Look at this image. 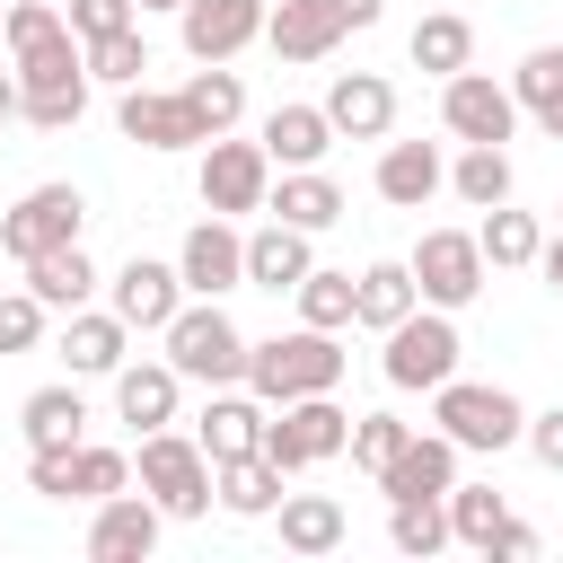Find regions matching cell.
Listing matches in <instances>:
<instances>
[{
    "mask_svg": "<svg viewBox=\"0 0 563 563\" xmlns=\"http://www.w3.org/2000/svg\"><path fill=\"white\" fill-rule=\"evenodd\" d=\"M457 325H449V308H413L405 325H387V352H378V369H387V387H440V378H457Z\"/></svg>",
    "mask_w": 563,
    "mask_h": 563,
    "instance_id": "obj_9",
    "label": "cell"
},
{
    "mask_svg": "<svg viewBox=\"0 0 563 563\" xmlns=\"http://www.w3.org/2000/svg\"><path fill=\"white\" fill-rule=\"evenodd\" d=\"M484 554H493V563H537V554H545V537H537L528 519H501V537H493Z\"/></svg>",
    "mask_w": 563,
    "mask_h": 563,
    "instance_id": "obj_45",
    "label": "cell"
},
{
    "mask_svg": "<svg viewBox=\"0 0 563 563\" xmlns=\"http://www.w3.org/2000/svg\"><path fill=\"white\" fill-rule=\"evenodd\" d=\"M528 449H537V466H554V475H563V405L528 413Z\"/></svg>",
    "mask_w": 563,
    "mask_h": 563,
    "instance_id": "obj_46",
    "label": "cell"
},
{
    "mask_svg": "<svg viewBox=\"0 0 563 563\" xmlns=\"http://www.w3.org/2000/svg\"><path fill=\"white\" fill-rule=\"evenodd\" d=\"M440 185H449V158H440L431 141H387V150H378V202L422 211Z\"/></svg>",
    "mask_w": 563,
    "mask_h": 563,
    "instance_id": "obj_24",
    "label": "cell"
},
{
    "mask_svg": "<svg viewBox=\"0 0 563 563\" xmlns=\"http://www.w3.org/2000/svg\"><path fill=\"white\" fill-rule=\"evenodd\" d=\"M334 9H343V26H378L387 18V0H334Z\"/></svg>",
    "mask_w": 563,
    "mask_h": 563,
    "instance_id": "obj_47",
    "label": "cell"
},
{
    "mask_svg": "<svg viewBox=\"0 0 563 563\" xmlns=\"http://www.w3.org/2000/svg\"><path fill=\"white\" fill-rule=\"evenodd\" d=\"M405 53H413V70H431V79H457V70L475 62V26H466L457 9H431V18L405 35Z\"/></svg>",
    "mask_w": 563,
    "mask_h": 563,
    "instance_id": "obj_33",
    "label": "cell"
},
{
    "mask_svg": "<svg viewBox=\"0 0 563 563\" xmlns=\"http://www.w3.org/2000/svg\"><path fill=\"white\" fill-rule=\"evenodd\" d=\"M176 396H185V378H176V361L158 352V361H123L114 369V413L132 422V431H167L176 422Z\"/></svg>",
    "mask_w": 563,
    "mask_h": 563,
    "instance_id": "obj_21",
    "label": "cell"
},
{
    "mask_svg": "<svg viewBox=\"0 0 563 563\" xmlns=\"http://www.w3.org/2000/svg\"><path fill=\"white\" fill-rule=\"evenodd\" d=\"M255 141L273 150V167H317V158H325L343 132H334V114H325V106H273Z\"/></svg>",
    "mask_w": 563,
    "mask_h": 563,
    "instance_id": "obj_26",
    "label": "cell"
},
{
    "mask_svg": "<svg viewBox=\"0 0 563 563\" xmlns=\"http://www.w3.org/2000/svg\"><path fill=\"white\" fill-rule=\"evenodd\" d=\"M114 123H123V141H141V150H202V123H194L185 88H150V79L123 88Z\"/></svg>",
    "mask_w": 563,
    "mask_h": 563,
    "instance_id": "obj_18",
    "label": "cell"
},
{
    "mask_svg": "<svg viewBox=\"0 0 563 563\" xmlns=\"http://www.w3.org/2000/svg\"><path fill=\"white\" fill-rule=\"evenodd\" d=\"M510 97H519V114H528L545 141H563V44H537V53H519V70H510Z\"/></svg>",
    "mask_w": 563,
    "mask_h": 563,
    "instance_id": "obj_29",
    "label": "cell"
},
{
    "mask_svg": "<svg viewBox=\"0 0 563 563\" xmlns=\"http://www.w3.org/2000/svg\"><path fill=\"white\" fill-rule=\"evenodd\" d=\"M413 308H422V290H413V264H361V290H352V325L387 334V325H405Z\"/></svg>",
    "mask_w": 563,
    "mask_h": 563,
    "instance_id": "obj_30",
    "label": "cell"
},
{
    "mask_svg": "<svg viewBox=\"0 0 563 563\" xmlns=\"http://www.w3.org/2000/svg\"><path fill=\"white\" fill-rule=\"evenodd\" d=\"M158 343H167V361H176V378H194V387H246V334H238V317L220 308V299H185L167 325H158Z\"/></svg>",
    "mask_w": 563,
    "mask_h": 563,
    "instance_id": "obj_3",
    "label": "cell"
},
{
    "mask_svg": "<svg viewBox=\"0 0 563 563\" xmlns=\"http://www.w3.org/2000/svg\"><path fill=\"white\" fill-rule=\"evenodd\" d=\"M449 194H457L466 211L510 202V150H501V141H466V150H457V167H449Z\"/></svg>",
    "mask_w": 563,
    "mask_h": 563,
    "instance_id": "obj_35",
    "label": "cell"
},
{
    "mask_svg": "<svg viewBox=\"0 0 563 563\" xmlns=\"http://www.w3.org/2000/svg\"><path fill=\"white\" fill-rule=\"evenodd\" d=\"M475 246H484V264H493V273H519V264H537L545 229H537V211L493 202V211H484V229H475Z\"/></svg>",
    "mask_w": 563,
    "mask_h": 563,
    "instance_id": "obj_36",
    "label": "cell"
},
{
    "mask_svg": "<svg viewBox=\"0 0 563 563\" xmlns=\"http://www.w3.org/2000/svg\"><path fill=\"white\" fill-rule=\"evenodd\" d=\"M0 35H9V18H0Z\"/></svg>",
    "mask_w": 563,
    "mask_h": 563,
    "instance_id": "obj_51",
    "label": "cell"
},
{
    "mask_svg": "<svg viewBox=\"0 0 563 563\" xmlns=\"http://www.w3.org/2000/svg\"><path fill=\"white\" fill-rule=\"evenodd\" d=\"M185 299H194V290H185V273H176V264H158V255L114 264V282H106V308H114L132 334H158V325H167Z\"/></svg>",
    "mask_w": 563,
    "mask_h": 563,
    "instance_id": "obj_14",
    "label": "cell"
},
{
    "mask_svg": "<svg viewBox=\"0 0 563 563\" xmlns=\"http://www.w3.org/2000/svg\"><path fill=\"white\" fill-rule=\"evenodd\" d=\"M501 519H510V501H501L493 484H457V493H449V537H457V545L484 554V545L501 537Z\"/></svg>",
    "mask_w": 563,
    "mask_h": 563,
    "instance_id": "obj_40",
    "label": "cell"
},
{
    "mask_svg": "<svg viewBox=\"0 0 563 563\" xmlns=\"http://www.w3.org/2000/svg\"><path fill=\"white\" fill-rule=\"evenodd\" d=\"M211 484H220V510H229V519H273V510H282V466H273L264 449H255V457H220Z\"/></svg>",
    "mask_w": 563,
    "mask_h": 563,
    "instance_id": "obj_32",
    "label": "cell"
},
{
    "mask_svg": "<svg viewBox=\"0 0 563 563\" xmlns=\"http://www.w3.org/2000/svg\"><path fill=\"white\" fill-rule=\"evenodd\" d=\"M62 361H70V378H114L132 361V325L114 308H70L62 317Z\"/></svg>",
    "mask_w": 563,
    "mask_h": 563,
    "instance_id": "obj_19",
    "label": "cell"
},
{
    "mask_svg": "<svg viewBox=\"0 0 563 563\" xmlns=\"http://www.w3.org/2000/svg\"><path fill=\"white\" fill-rule=\"evenodd\" d=\"M308 229H290V220H264L255 238H246V282L255 290H299L308 282Z\"/></svg>",
    "mask_w": 563,
    "mask_h": 563,
    "instance_id": "obj_27",
    "label": "cell"
},
{
    "mask_svg": "<svg viewBox=\"0 0 563 563\" xmlns=\"http://www.w3.org/2000/svg\"><path fill=\"white\" fill-rule=\"evenodd\" d=\"M343 369H352V352H343L325 325L264 334V343L246 352V387H255L264 405H290V396H334V387H343Z\"/></svg>",
    "mask_w": 563,
    "mask_h": 563,
    "instance_id": "obj_2",
    "label": "cell"
},
{
    "mask_svg": "<svg viewBox=\"0 0 563 563\" xmlns=\"http://www.w3.org/2000/svg\"><path fill=\"white\" fill-rule=\"evenodd\" d=\"M79 229H88V194L79 185H26L18 211H0V255L35 264L53 246H79Z\"/></svg>",
    "mask_w": 563,
    "mask_h": 563,
    "instance_id": "obj_7",
    "label": "cell"
},
{
    "mask_svg": "<svg viewBox=\"0 0 563 563\" xmlns=\"http://www.w3.org/2000/svg\"><path fill=\"white\" fill-rule=\"evenodd\" d=\"M141 70H150L141 26H114V35H97V44H88V79H106V88H141Z\"/></svg>",
    "mask_w": 563,
    "mask_h": 563,
    "instance_id": "obj_41",
    "label": "cell"
},
{
    "mask_svg": "<svg viewBox=\"0 0 563 563\" xmlns=\"http://www.w3.org/2000/svg\"><path fill=\"white\" fill-rule=\"evenodd\" d=\"M325 114H334L343 141H387V132H396V88H387L378 70H343V79L325 88Z\"/></svg>",
    "mask_w": 563,
    "mask_h": 563,
    "instance_id": "obj_23",
    "label": "cell"
},
{
    "mask_svg": "<svg viewBox=\"0 0 563 563\" xmlns=\"http://www.w3.org/2000/svg\"><path fill=\"white\" fill-rule=\"evenodd\" d=\"M44 317H53V308H44L35 290H9V299H0V352H35V343H44Z\"/></svg>",
    "mask_w": 563,
    "mask_h": 563,
    "instance_id": "obj_43",
    "label": "cell"
},
{
    "mask_svg": "<svg viewBox=\"0 0 563 563\" xmlns=\"http://www.w3.org/2000/svg\"><path fill=\"white\" fill-rule=\"evenodd\" d=\"M457 457H466V449L431 422V431H413V440L387 457L378 493H387V501H449V493H457Z\"/></svg>",
    "mask_w": 563,
    "mask_h": 563,
    "instance_id": "obj_15",
    "label": "cell"
},
{
    "mask_svg": "<svg viewBox=\"0 0 563 563\" xmlns=\"http://www.w3.org/2000/svg\"><path fill=\"white\" fill-rule=\"evenodd\" d=\"M343 449H352V413H343L334 396H290V405L264 413V457H273L282 475L325 466V457H343Z\"/></svg>",
    "mask_w": 563,
    "mask_h": 563,
    "instance_id": "obj_6",
    "label": "cell"
},
{
    "mask_svg": "<svg viewBox=\"0 0 563 563\" xmlns=\"http://www.w3.org/2000/svg\"><path fill=\"white\" fill-rule=\"evenodd\" d=\"M26 290H35L53 317H70V308H88V290H97V264H88L79 246H53V255H35V264H26Z\"/></svg>",
    "mask_w": 563,
    "mask_h": 563,
    "instance_id": "obj_37",
    "label": "cell"
},
{
    "mask_svg": "<svg viewBox=\"0 0 563 563\" xmlns=\"http://www.w3.org/2000/svg\"><path fill=\"white\" fill-rule=\"evenodd\" d=\"M18 431H26V449H70V440H88V396L79 387H35L18 405Z\"/></svg>",
    "mask_w": 563,
    "mask_h": 563,
    "instance_id": "obj_31",
    "label": "cell"
},
{
    "mask_svg": "<svg viewBox=\"0 0 563 563\" xmlns=\"http://www.w3.org/2000/svg\"><path fill=\"white\" fill-rule=\"evenodd\" d=\"M264 194H273V150L264 141H202V211H220V220H238V211H264Z\"/></svg>",
    "mask_w": 563,
    "mask_h": 563,
    "instance_id": "obj_11",
    "label": "cell"
},
{
    "mask_svg": "<svg viewBox=\"0 0 563 563\" xmlns=\"http://www.w3.org/2000/svg\"><path fill=\"white\" fill-rule=\"evenodd\" d=\"M352 290H361V273L308 264V282L290 290V299H299V325H325V334H343V325H352Z\"/></svg>",
    "mask_w": 563,
    "mask_h": 563,
    "instance_id": "obj_38",
    "label": "cell"
},
{
    "mask_svg": "<svg viewBox=\"0 0 563 563\" xmlns=\"http://www.w3.org/2000/svg\"><path fill=\"white\" fill-rule=\"evenodd\" d=\"M185 106H194L202 141H220V132H238V114H246V79H238L229 62H202V70L185 79Z\"/></svg>",
    "mask_w": 563,
    "mask_h": 563,
    "instance_id": "obj_34",
    "label": "cell"
},
{
    "mask_svg": "<svg viewBox=\"0 0 563 563\" xmlns=\"http://www.w3.org/2000/svg\"><path fill=\"white\" fill-rule=\"evenodd\" d=\"M132 484V457L123 449H97V440H70V449H26V493L44 501H106Z\"/></svg>",
    "mask_w": 563,
    "mask_h": 563,
    "instance_id": "obj_8",
    "label": "cell"
},
{
    "mask_svg": "<svg viewBox=\"0 0 563 563\" xmlns=\"http://www.w3.org/2000/svg\"><path fill=\"white\" fill-rule=\"evenodd\" d=\"M440 123H449V141H510L519 132V97L493 79V70H457V79H440Z\"/></svg>",
    "mask_w": 563,
    "mask_h": 563,
    "instance_id": "obj_12",
    "label": "cell"
},
{
    "mask_svg": "<svg viewBox=\"0 0 563 563\" xmlns=\"http://www.w3.org/2000/svg\"><path fill=\"white\" fill-rule=\"evenodd\" d=\"M141 9H185V0H141Z\"/></svg>",
    "mask_w": 563,
    "mask_h": 563,
    "instance_id": "obj_50",
    "label": "cell"
},
{
    "mask_svg": "<svg viewBox=\"0 0 563 563\" xmlns=\"http://www.w3.org/2000/svg\"><path fill=\"white\" fill-rule=\"evenodd\" d=\"M18 97H26V88H18V62H9V70H0V123L18 114Z\"/></svg>",
    "mask_w": 563,
    "mask_h": 563,
    "instance_id": "obj_49",
    "label": "cell"
},
{
    "mask_svg": "<svg viewBox=\"0 0 563 563\" xmlns=\"http://www.w3.org/2000/svg\"><path fill=\"white\" fill-rule=\"evenodd\" d=\"M343 35H352V26H343L334 0H273V18H264V44H273L282 62H325Z\"/></svg>",
    "mask_w": 563,
    "mask_h": 563,
    "instance_id": "obj_20",
    "label": "cell"
},
{
    "mask_svg": "<svg viewBox=\"0 0 563 563\" xmlns=\"http://www.w3.org/2000/svg\"><path fill=\"white\" fill-rule=\"evenodd\" d=\"M62 18H70L79 44H97V35H114V26H141V0H70Z\"/></svg>",
    "mask_w": 563,
    "mask_h": 563,
    "instance_id": "obj_44",
    "label": "cell"
},
{
    "mask_svg": "<svg viewBox=\"0 0 563 563\" xmlns=\"http://www.w3.org/2000/svg\"><path fill=\"white\" fill-rule=\"evenodd\" d=\"M264 18H273V0H185V9H176L194 62H238V53L264 35Z\"/></svg>",
    "mask_w": 563,
    "mask_h": 563,
    "instance_id": "obj_16",
    "label": "cell"
},
{
    "mask_svg": "<svg viewBox=\"0 0 563 563\" xmlns=\"http://www.w3.org/2000/svg\"><path fill=\"white\" fill-rule=\"evenodd\" d=\"M176 273H185V290H194V299H229V290H246V238L211 211L202 229H185Z\"/></svg>",
    "mask_w": 563,
    "mask_h": 563,
    "instance_id": "obj_17",
    "label": "cell"
},
{
    "mask_svg": "<svg viewBox=\"0 0 563 563\" xmlns=\"http://www.w3.org/2000/svg\"><path fill=\"white\" fill-rule=\"evenodd\" d=\"M158 528H167V510L150 493H106V501H88V563H150Z\"/></svg>",
    "mask_w": 563,
    "mask_h": 563,
    "instance_id": "obj_13",
    "label": "cell"
},
{
    "mask_svg": "<svg viewBox=\"0 0 563 563\" xmlns=\"http://www.w3.org/2000/svg\"><path fill=\"white\" fill-rule=\"evenodd\" d=\"M264 211L317 238V229H334V220H343V185H334L325 167H282V176H273V194H264Z\"/></svg>",
    "mask_w": 563,
    "mask_h": 563,
    "instance_id": "obj_25",
    "label": "cell"
},
{
    "mask_svg": "<svg viewBox=\"0 0 563 563\" xmlns=\"http://www.w3.org/2000/svg\"><path fill=\"white\" fill-rule=\"evenodd\" d=\"M405 264H413V290H422L431 308H449V317H457V308L484 290V273H493L484 246H475V229H422V246H413Z\"/></svg>",
    "mask_w": 563,
    "mask_h": 563,
    "instance_id": "obj_10",
    "label": "cell"
},
{
    "mask_svg": "<svg viewBox=\"0 0 563 563\" xmlns=\"http://www.w3.org/2000/svg\"><path fill=\"white\" fill-rule=\"evenodd\" d=\"M9 62H18V114L35 123V132H70L79 114H88V44L70 35V18L62 9H44V0H18L9 9Z\"/></svg>",
    "mask_w": 563,
    "mask_h": 563,
    "instance_id": "obj_1",
    "label": "cell"
},
{
    "mask_svg": "<svg viewBox=\"0 0 563 563\" xmlns=\"http://www.w3.org/2000/svg\"><path fill=\"white\" fill-rule=\"evenodd\" d=\"M264 413H273V405H264L255 387H246V396H238V387H211L194 440L211 449V466H220V457H255V449H264Z\"/></svg>",
    "mask_w": 563,
    "mask_h": 563,
    "instance_id": "obj_22",
    "label": "cell"
},
{
    "mask_svg": "<svg viewBox=\"0 0 563 563\" xmlns=\"http://www.w3.org/2000/svg\"><path fill=\"white\" fill-rule=\"evenodd\" d=\"M132 466H141V493H150L167 519H202V510L220 501V484H211V475H220L211 449L185 440L176 422H167V431H141V457H132Z\"/></svg>",
    "mask_w": 563,
    "mask_h": 563,
    "instance_id": "obj_5",
    "label": "cell"
},
{
    "mask_svg": "<svg viewBox=\"0 0 563 563\" xmlns=\"http://www.w3.org/2000/svg\"><path fill=\"white\" fill-rule=\"evenodd\" d=\"M413 440V422H396V413H352V466L361 475H387V457Z\"/></svg>",
    "mask_w": 563,
    "mask_h": 563,
    "instance_id": "obj_42",
    "label": "cell"
},
{
    "mask_svg": "<svg viewBox=\"0 0 563 563\" xmlns=\"http://www.w3.org/2000/svg\"><path fill=\"white\" fill-rule=\"evenodd\" d=\"M387 545L396 554H440V545H457L449 537V501H387Z\"/></svg>",
    "mask_w": 563,
    "mask_h": 563,
    "instance_id": "obj_39",
    "label": "cell"
},
{
    "mask_svg": "<svg viewBox=\"0 0 563 563\" xmlns=\"http://www.w3.org/2000/svg\"><path fill=\"white\" fill-rule=\"evenodd\" d=\"M537 273H545V282H554V290H563V229H554V238H545V246H537Z\"/></svg>",
    "mask_w": 563,
    "mask_h": 563,
    "instance_id": "obj_48",
    "label": "cell"
},
{
    "mask_svg": "<svg viewBox=\"0 0 563 563\" xmlns=\"http://www.w3.org/2000/svg\"><path fill=\"white\" fill-rule=\"evenodd\" d=\"M431 422H440L457 449H484V457H501V449L528 440V405H519L510 387H484V378H440V387H431Z\"/></svg>",
    "mask_w": 563,
    "mask_h": 563,
    "instance_id": "obj_4",
    "label": "cell"
},
{
    "mask_svg": "<svg viewBox=\"0 0 563 563\" xmlns=\"http://www.w3.org/2000/svg\"><path fill=\"white\" fill-rule=\"evenodd\" d=\"M273 528H282V545H290V554H334V545L352 537V519H343V501H334V493H282Z\"/></svg>",
    "mask_w": 563,
    "mask_h": 563,
    "instance_id": "obj_28",
    "label": "cell"
}]
</instances>
